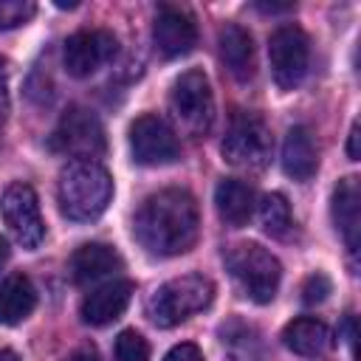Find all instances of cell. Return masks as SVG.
I'll list each match as a JSON object with an SVG mask.
<instances>
[{
    "instance_id": "obj_1",
    "label": "cell",
    "mask_w": 361,
    "mask_h": 361,
    "mask_svg": "<svg viewBox=\"0 0 361 361\" xmlns=\"http://www.w3.org/2000/svg\"><path fill=\"white\" fill-rule=\"evenodd\" d=\"M133 234L152 257L186 254L200 234V212L186 189H161L144 197L133 217Z\"/></svg>"
},
{
    "instance_id": "obj_2",
    "label": "cell",
    "mask_w": 361,
    "mask_h": 361,
    "mask_svg": "<svg viewBox=\"0 0 361 361\" xmlns=\"http://www.w3.org/2000/svg\"><path fill=\"white\" fill-rule=\"evenodd\" d=\"M56 197L59 212L68 220H96L113 197V178L99 161H68L59 172Z\"/></svg>"
},
{
    "instance_id": "obj_3",
    "label": "cell",
    "mask_w": 361,
    "mask_h": 361,
    "mask_svg": "<svg viewBox=\"0 0 361 361\" xmlns=\"http://www.w3.org/2000/svg\"><path fill=\"white\" fill-rule=\"evenodd\" d=\"M214 299V282L203 274H183L164 282L147 299V316L158 327H175L189 316L206 310Z\"/></svg>"
},
{
    "instance_id": "obj_4",
    "label": "cell",
    "mask_w": 361,
    "mask_h": 361,
    "mask_svg": "<svg viewBox=\"0 0 361 361\" xmlns=\"http://www.w3.org/2000/svg\"><path fill=\"white\" fill-rule=\"evenodd\" d=\"M223 259L226 271L231 274L243 296H248L257 305H268L276 296L282 282V265L268 248L257 243H237L223 254Z\"/></svg>"
},
{
    "instance_id": "obj_5",
    "label": "cell",
    "mask_w": 361,
    "mask_h": 361,
    "mask_svg": "<svg viewBox=\"0 0 361 361\" xmlns=\"http://www.w3.org/2000/svg\"><path fill=\"white\" fill-rule=\"evenodd\" d=\"M169 110L178 127L189 135H203L214 121V96L203 71H186L172 82Z\"/></svg>"
},
{
    "instance_id": "obj_6",
    "label": "cell",
    "mask_w": 361,
    "mask_h": 361,
    "mask_svg": "<svg viewBox=\"0 0 361 361\" xmlns=\"http://www.w3.org/2000/svg\"><path fill=\"white\" fill-rule=\"evenodd\" d=\"M220 152L237 169H262L274 152V138L265 118L257 113H237L226 130Z\"/></svg>"
},
{
    "instance_id": "obj_7",
    "label": "cell",
    "mask_w": 361,
    "mask_h": 361,
    "mask_svg": "<svg viewBox=\"0 0 361 361\" xmlns=\"http://www.w3.org/2000/svg\"><path fill=\"white\" fill-rule=\"evenodd\" d=\"M48 144L54 152L71 155L76 161H96L107 147L104 127L96 118V113H90L87 107H79V104H73L62 113Z\"/></svg>"
},
{
    "instance_id": "obj_8",
    "label": "cell",
    "mask_w": 361,
    "mask_h": 361,
    "mask_svg": "<svg viewBox=\"0 0 361 361\" xmlns=\"http://www.w3.org/2000/svg\"><path fill=\"white\" fill-rule=\"evenodd\" d=\"M268 59L274 82L282 90H293L302 85L310 68V39L299 25H279L268 37Z\"/></svg>"
},
{
    "instance_id": "obj_9",
    "label": "cell",
    "mask_w": 361,
    "mask_h": 361,
    "mask_svg": "<svg viewBox=\"0 0 361 361\" xmlns=\"http://www.w3.org/2000/svg\"><path fill=\"white\" fill-rule=\"evenodd\" d=\"M130 152L141 166H166L180 158V144L164 118L144 113L130 124Z\"/></svg>"
},
{
    "instance_id": "obj_10",
    "label": "cell",
    "mask_w": 361,
    "mask_h": 361,
    "mask_svg": "<svg viewBox=\"0 0 361 361\" xmlns=\"http://www.w3.org/2000/svg\"><path fill=\"white\" fill-rule=\"evenodd\" d=\"M0 212L3 220L11 231V237L23 245V248H37L45 237V223L39 214V200L37 192L28 183H11L3 192L0 200Z\"/></svg>"
},
{
    "instance_id": "obj_11",
    "label": "cell",
    "mask_w": 361,
    "mask_h": 361,
    "mask_svg": "<svg viewBox=\"0 0 361 361\" xmlns=\"http://www.w3.org/2000/svg\"><path fill=\"white\" fill-rule=\"evenodd\" d=\"M118 51V39L107 28H85L65 39L62 48V65L71 76L85 79L96 73L102 65H107Z\"/></svg>"
},
{
    "instance_id": "obj_12",
    "label": "cell",
    "mask_w": 361,
    "mask_h": 361,
    "mask_svg": "<svg viewBox=\"0 0 361 361\" xmlns=\"http://www.w3.org/2000/svg\"><path fill=\"white\" fill-rule=\"evenodd\" d=\"M152 42L164 59L186 56L197 42V25L183 8L161 6L152 23Z\"/></svg>"
},
{
    "instance_id": "obj_13",
    "label": "cell",
    "mask_w": 361,
    "mask_h": 361,
    "mask_svg": "<svg viewBox=\"0 0 361 361\" xmlns=\"http://www.w3.org/2000/svg\"><path fill=\"white\" fill-rule=\"evenodd\" d=\"M133 290L135 288L130 279H113V282L90 290L82 302V322L90 327H104V324L116 322L127 310Z\"/></svg>"
},
{
    "instance_id": "obj_14",
    "label": "cell",
    "mask_w": 361,
    "mask_h": 361,
    "mask_svg": "<svg viewBox=\"0 0 361 361\" xmlns=\"http://www.w3.org/2000/svg\"><path fill=\"white\" fill-rule=\"evenodd\" d=\"M217 51H220V62L226 65V71L237 82H251L254 79V73H257L254 39L243 25H237V23L223 25L220 34H217Z\"/></svg>"
},
{
    "instance_id": "obj_15",
    "label": "cell",
    "mask_w": 361,
    "mask_h": 361,
    "mask_svg": "<svg viewBox=\"0 0 361 361\" xmlns=\"http://www.w3.org/2000/svg\"><path fill=\"white\" fill-rule=\"evenodd\" d=\"M358 178L347 175L336 183L333 189V203H330V212H333V223L347 245L350 254L358 251V234H361V217H358Z\"/></svg>"
},
{
    "instance_id": "obj_16",
    "label": "cell",
    "mask_w": 361,
    "mask_h": 361,
    "mask_svg": "<svg viewBox=\"0 0 361 361\" xmlns=\"http://www.w3.org/2000/svg\"><path fill=\"white\" fill-rule=\"evenodd\" d=\"M121 257L104 243H85L71 254V276L76 285H90L121 271Z\"/></svg>"
},
{
    "instance_id": "obj_17",
    "label": "cell",
    "mask_w": 361,
    "mask_h": 361,
    "mask_svg": "<svg viewBox=\"0 0 361 361\" xmlns=\"http://www.w3.org/2000/svg\"><path fill=\"white\" fill-rule=\"evenodd\" d=\"M282 169L288 178L305 183L316 175L319 169V149H316V141L310 135L307 127L296 124L288 130L285 135V144H282Z\"/></svg>"
},
{
    "instance_id": "obj_18",
    "label": "cell",
    "mask_w": 361,
    "mask_h": 361,
    "mask_svg": "<svg viewBox=\"0 0 361 361\" xmlns=\"http://www.w3.org/2000/svg\"><path fill=\"white\" fill-rule=\"evenodd\" d=\"M214 206H217V214H220L223 223L240 228L251 220L254 206H257V195L245 180L226 178L214 189Z\"/></svg>"
},
{
    "instance_id": "obj_19",
    "label": "cell",
    "mask_w": 361,
    "mask_h": 361,
    "mask_svg": "<svg viewBox=\"0 0 361 361\" xmlns=\"http://www.w3.org/2000/svg\"><path fill=\"white\" fill-rule=\"evenodd\" d=\"M282 344L296 355H322V353L330 350L333 333L322 319L302 316V319H293V322L285 324Z\"/></svg>"
},
{
    "instance_id": "obj_20",
    "label": "cell",
    "mask_w": 361,
    "mask_h": 361,
    "mask_svg": "<svg viewBox=\"0 0 361 361\" xmlns=\"http://www.w3.org/2000/svg\"><path fill=\"white\" fill-rule=\"evenodd\" d=\"M37 307V290L25 274H11L0 282V324L11 327L31 316Z\"/></svg>"
},
{
    "instance_id": "obj_21",
    "label": "cell",
    "mask_w": 361,
    "mask_h": 361,
    "mask_svg": "<svg viewBox=\"0 0 361 361\" xmlns=\"http://www.w3.org/2000/svg\"><path fill=\"white\" fill-rule=\"evenodd\" d=\"M220 341L228 353V361H265L262 336L245 322L231 319L228 324H223L220 327Z\"/></svg>"
},
{
    "instance_id": "obj_22",
    "label": "cell",
    "mask_w": 361,
    "mask_h": 361,
    "mask_svg": "<svg viewBox=\"0 0 361 361\" xmlns=\"http://www.w3.org/2000/svg\"><path fill=\"white\" fill-rule=\"evenodd\" d=\"M259 226L265 234L276 237V240H285L293 228V217H290V206L285 200V195L279 192H271L259 200Z\"/></svg>"
},
{
    "instance_id": "obj_23",
    "label": "cell",
    "mask_w": 361,
    "mask_h": 361,
    "mask_svg": "<svg viewBox=\"0 0 361 361\" xmlns=\"http://www.w3.org/2000/svg\"><path fill=\"white\" fill-rule=\"evenodd\" d=\"M113 353L116 361H149V344L138 330H121Z\"/></svg>"
},
{
    "instance_id": "obj_24",
    "label": "cell",
    "mask_w": 361,
    "mask_h": 361,
    "mask_svg": "<svg viewBox=\"0 0 361 361\" xmlns=\"http://www.w3.org/2000/svg\"><path fill=\"white\" fill-rule=\"evenodd\" d=\"M37 14V6L31 0H0V31L20 28Z\"/></svg>"
},
{
    "instance_id": "obj_25",
    "label": "cell",
    "mask_w": 361,
    "mask_h": 361,
    "mask_svg": "<svg viewBox=\"0 0 361 361\" xmlns=\"http://www.w3.org/2000/svg\"><path fill=\"white\" fill-rule=\"evenodd\" d=\"M330 293H333V282H330V276L322 274V271L310 274V276L302 282V302H305V305H322Z\"/></svg>"
},
{
    "instance_id": "obj_26",
    "label": "cell",
    "mask_w": 361,
    "mask_h": 361,
    "mask_svg": "<svg viewBox=\"0 0 361 361\" xmlns=\"http://www.w3.org/2000/svg\"><path fill=\"white\" fill-rule=\"evenodd\" d=\"M164 361H206V358H203V353H200L197 344L183 341V344H175V347L164 355Z\"/></svg>"
},
{
    "instance_id": "obj_27",
    "label": "cell",
    "mask_w": 361,
    "mask_h": 361,
    "mask_svg": "<svg viewBox=\"0 0 361 361\" xmlns=\"http://www.w3.org/2000/svg\"><path fill=\"white\" fill-rule=\"evenodd\" d=\"M65 361H102V358H99V353H96L93 347H79V350H73Z\"/></svg>"
},
{
    "instance_id": "obj_28",
    "label": "cell",
    "mask_w": 361,
    "mask_h": 361,
    "mask_svg": "<svg viewBox=\"0 0 361 361\" xmlns=\"http://www.w3.org/2000/svg\"><path fill=\"white\" fill-rule=\"evenodd\" d=\"M347 158L358 161V124L350 127V138H347Z\"/></svg>"
},
{
    "instance_id": "obj_29",
    "label": "cell",
    "mask_w": 361,
    "mask_h": 361,
    "mask_svg": "<svg viewBox=\"0 0 361 361\" xmlns=\"http://www.w3.org/2000/svg\"><path fill=\"white\" fill-rule=\"evenodd\" d=\"M257 8H259V11H265V14H279V11H290L293 6H276V3H257Z\"/></svg>"
},
{
    "instance_id": "obj_30",
    "label": "cell",
    "mask_w": 361,
    "mask_h": 361,
    "mask_svg": "<svg viewBox=\"0 0 361 361\" xmlns=\"http://www.w3.org/2000/svg\"><path fill=\"white\" fill-rule=\"evenodd\" d=\"M6 113H8V96H6V87L0 82V133H3V121H6Z\"/></svg>"
},
{
    "instance_id": "obj_31",
    "label": "cell",
    "mask_w": 361,
    "mask_h": 361,
    "mask_svg": "<svg viewBox=\"0 0 361 361\" xmlns=\"http://www.w3.org/2000/svg\"><path fill=\"white\" fill-rule=\"evenodd\" d=\"M6 259H8V243L0 237V268L6 265Z\"/></svg>"
},
{
    "instance_id": "obj_32",
    "label": "cell",
    "mask_w": 361,
    "mask_h": 361,
    "mask_svg": "<svg viewBox=\"0 0 361 361\" xmlns=\"http://www.w3.org/2000/svg\"><path fill=\"white\" fill-rule=\"evenodd\" d=\"M0 361H20L14 350H0Z\"/></svg>"
},
{
    "instance_id": "obj_33",
    "label": "cell",
    "mask_w": 361,
    "mask_h": 361,
    "mask_svg": "<svg viewBox=\"0 0 361 361\" xmlns=\"http://www.w3.org/2000/svg\"><path fill=\"white\" fill-rule=\"evenodd\" d=\"M3 68H6V59H3V56H0V73H3Z\"/></svg>"
}]
</instances>
